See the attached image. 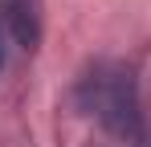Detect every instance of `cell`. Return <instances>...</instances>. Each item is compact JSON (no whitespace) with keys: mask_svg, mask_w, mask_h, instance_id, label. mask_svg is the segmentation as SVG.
<instances>
[{"mask_svg":"<svg viewBox=\"0 0 151 147\" xmlns=\"http://www.w3.org/2000/svg\"><path fill=\"white\" fill-rule=\"evenodd\" d=\"M0 66H4V49H0Z\"/></svg>","mask_w":151,"mask_h":147,"instance_id":"obj_3","label":"cell"},{"mask_svg":"<svg viewBox=\"0 0 151 147\" xmlns=\"http://www.w3.org/2000/svg\"><path fill=\"white\" fill-rule=\"evenodd\" d=\"M78 102L86 115L119 135V139H139V127H143V115H139V90H135V74L127 66H114V61H102L78 82Z\"/></svg>","mask_w":151,"mask_h":147,"instance_id":"obj_1","label":"cell"},{"mask_svg":"<svg viewBox=\"0 0 151 147\" xmlns=\"http://www.w3.org/2000/svg\"><path fill=\"white\" fill-rule=\"evenodd\" d=\"M8 29L17 37L21 49H37L41 45V21H37V8L33 4H8Z\"/></svg>","mask_w":151,"mask_h":147,"instance_id":"obj_2","label":"cell"}]
</instances>
